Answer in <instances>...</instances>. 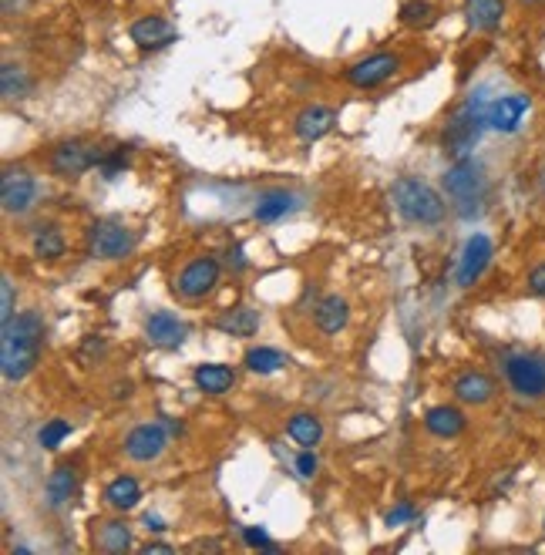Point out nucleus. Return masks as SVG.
<instances>
[{"instance_id":"nucleus-1","label":"nucleus","mask_w":545,"mask_h":555,"mask_svg":"<svg viewBox=\"0 0 545 555\" xmlns=\"http://www.w3.org/2000/svg\"><path fill=\"white\" fill-rule=\"evenodd\" d=\"M44 347V320L34 310L17 313L14 320L4 323V337H0V367L11 384L24 381L34 374Z\"/></svg>"},{"instance_id":"nucleus-2","label":"nucleus","mask_w":545,"mask_h":555,"mask_svg":"<svg viewBox=\"0 0 545 555\" xmlns=\"http://www.w3.org/2000/svg\"><path fill=\"white\" fill-rule=\"evenodd\" d=\"M485 128H488V101L482 95H471L448 118L445 135H441V148H445V155H451V159H465L471 148L478 145Z\"/></svg>"},{"instance_id":"nucleus-3","label":"nucleus","mask_w":545,"mask_h":555,"mask_svg":"<svg viewBox=\"0 0 545 555\" xmlns=\"http://www.w3.org/2000/svg\"><path fill=\"white\" fill-rule=\"evenodd\" d=\"M394 206L414 226H438L448 212L438 189H431L428 182L414 179V175H404V179L394 182Z\"/></svg>"},{"instance_id":"nucleus-4","label":"nucleus","mask_w":545,"mask_h":555,"mask_svg":"<svg viewBox=\"0 0 545 555\" xmlns=\"http://www.w3.org/2000/svg\"><path fill=\"white\" fill-rule=\"evenodd\" d=\"M445 192L448 199L455 202L458 216L471 219L485 202V169L475 159H458L451 169L445 172Z\"/></svg>"},{"instance_id":"nucleus-5","label":"nucleus","mask_w":545,"mask_h":555,"mask_svg":"<svg viewBox=\"0 0 545 555\" xmlns=\"http://www.w3.org/2000/svg\"><path fill=\"white\" fill-rule=\"evenodd\" d=\"M132 249H135V236H132V229L122 226V222L101 219L88 229V256L91 259H105V263H112V259H125Z\"/></svg>"},{"instance_id":"nucleus-6","label":"nucleus","mask_w":545,"mask_h":555,"mask_svg":"<svg viewBox=\"0 0 545 555\" xmlns=\"http://www.w3.org/2000/svg\"><path fill=\"white\" fill-rule=\"evenodd\" d=\"M505 377L512 391L525 401H539L545 397V360L532 354H512L505 357Z\"/></svg>"},{"instance_id":"nucleus-7","label":"nucleus","mask_w":545,"mask_h":555,"mask_svg":"<svg viewBox=\"0 0 545 555\" xmlns=\"http://www.w3.org/2000/svg\"><path fill=\"white\" fill-rule=\"evenodd\" d=\"M401 71V58L397 54H371V58H360L347 68L344 78L360 91H371L384 81H391L394 74Z\"/></svg>"},{"instance_id":"nucleus-8","label":"nucleus","mask_w":545,"mask_h":555,"mask_svg":"<svg viewBox=\"0 0 545 555\" xmlns=\"http://www.w3.org/2000/svg\"><path fill=\"white\" fill-rule=\"evenodd\" d=\"M38 199V179L24 169H7L0 179V202H4L7 216H24Z\"/></svg>"},{"instance_id":"nucleus-9","label":"nucleus","mask_w":545,"mask_h":555,"mask_svg":"<svg viewBox=\"0 0 545 555\" xmlns=\"http://www.w3.org/2000/svg\"><path fill=\"white\" fill-rule=\"evenodd\" d=\"M219 273H223L219 259H212V256L192 259L186 270L179 273V280H175V293L186 296V300H202V296L212 293V286L219 283Z\"/></svg>"},{"instance_id":"nucleus-10","label":"nucleus","mask_w":545,"mask_h":555,"mask_svg":"<svg viewBox=\"0 0 545 555\" xmlns=\"http://www.w3.org/2000/svg\"><path fill=\"white\" fill-rule=\"evenodd\" d=\"M101 148L88 145V142H61L51 148V169L58 175H85L88 169H95V165H101Z\"/></svg>"},{"instance_id":"nucleus-11","label":"nucleus","mask_w":545,"mask_h":555,"mask_svg":"<svg viewBox=\"0 0 545 555\" xmlns=\"http://www.w3.org/2000/svg\"><path fill=\"white\" fill-rule=\"evenodd\" d=\"M165 448H169V434H165L162 424H138L125 438V455L138 461V465L159 461L165 455Z\"/></svg>"},{"instance_id":"nucleus-12","label":"nucleus","mask_w":545,"mask_h":555,"mask_svg":"<svg viewBox=\"0 0 545 555\" xmlns=\"http://www.w3.org/2000/svg\"><path fill=\"white\" fill-rule=\"evenodd\" d=\"M488 263H492V239L485 233H475L465 243V253L458 259V273H455L458 286H475L485 276Z\"/></svg>"},{"instance_id":"nucleus-13","label":"nucleus","mask_w":545,"mask_h":555,"mask_svg":"<svg viewBox=\"0 0 545 555\" xmlns=\"http://www.w3.org/2000/svg\"><path fill=\"white\" fill-rule=\"evenodd\" d=\"M525 115H529V98L525 95L495 98L492 105H488V128H495V132H502V135H512L522 128Z\"/></svg>"},{"instance_id":"nucleus-14","label":"nucleus","mask_w":545,"mask_h":555,"mask_svg":"<svg viewBox=\"0 0 545 555\" xmlns=\"http://www.w3.org/2000/svg\"><path fill=\"white\" fill-rule=\"evenodd\" d=\"M145 337H149L155 347L175 350V347L186 344L189 327L179 317H175V313L159 310V313H149V320H145Z\"/></svg>"},{"instance_id":"nucleus-15","label":"nucleus","mask_w":545,"mask_h":555,"mask_svg":"<svg viewBox=\"0 0 545 555\" xmlns=\"http://www.w3.org/2000/svg\"><path fill=\"white\" fill-rule=\"evenodd\" d=\"M337 125V111L327 105H307L293 118V132L300 142H320L323 135H330Z\"/></svg>"},{"instance_id":"nucleus-16","label":"nucleus","mask_w":545,"mask_h":555,"mask_svg":"<svg viewBox=\"0 0 545 555\" xmlns=\"http://www.w3.org/2000/svg\"><path fill=\"white\" fill-rule=\"evenodd\" d=\"M128 34H132V41L138 44V48H145V51L169 48V44L175 41V27L165 21V17H159V14L138 17Z\"/></svg>"},{"instance_id":"nucleus-17","label":"nucleus","mask_w":545,"mask_h":555,"mask_svg":"<svg viewBox=\"0 0 545 555\" xmlns=\"http://www.w3.org/2000/svg\"><path fill=\"white\" fill-rule=\"evenodd\" d=\"M455 397L461 404H475L482 407L495 397V381L482 370H465V374L455 377Z\"/></svg>"},{"instance_id":"nucleus-18","label":"nucleus","mask_w":545,"mask_h":555,"mask_svg":"<svg viewBox=\"0 0 545 555\" xmlns=\"http://www.w3.org/2000/svg\"><path fill=\"white\" fill-rule=\"evenodd\" d=\"M468 27L478 34H492L505 21V0H465Z\"/></svg>"},{"instance_id":"nucleus-19","label":"nucleus","mask_w":545,"mask_h":555,"mask_svg":"<svg viewBox=\"0 0 545 555\" xmlns=\"http://www.w3.org/2000/svg\"><path fill=\"white\" fill-rule=\"evenodd\" d=\"M424 428H428L434 438H458L465 431V414L451 404H438L424 414Z\"/></svg>"},{"instance_id":"nucleus-20","label":"nucleus","mask_w":545,"mask_h":555,"mask_svg":"<svg viewBox=\"0 0 545 555\" xmlns=\"http://www.w3.org/2000/svg\"><path fill=\"white\" fill-rule=\"evenodd\" d=\"M95 549L98 552H108V555H122L132 549V529H128L125 522H98L95 525Z\"/></svg>"},{"instance_id":"nucleus-21","label":"nucleus","mask_w":545,"mask_h":555,"mask_svg":"<svg viewBox=\"0 0 545 555\" xmlns=\"http://www.w3.org/2000/svg\"><path fill=\"white\" fill-rule=\"evenodd\" d=\"M78 488V475L71 465H58L48 475V481H44V498H48L51 508H61L71 502V495H75Z\"/></svg>"},{"instance_id":"nucleus-22","label":"nucleus","mask_w":545,"mask_h":555,"mask_svg":"<svg viewBox=\"0 0 545 555\" xmlns=\"http://www.w3.org/2000/svg\"><path fill=\"white\" fill-rule=\"evenodd\" d=\"M313 320H317V327L323 333H340L347 327V320H350V307H347V300H340V296H323V300L317 303V310H313Z\"/></svg>"},{"instance_id":"nucleus-23","label":"nucleus","mask_w":545,"mask_h":555,"mask_svg":"<svg viewBox=\"0 0 545 555\" xmlns=\"http://www.w3.org/2000/svg\"><path fill=\"white\" fill-rule=\"evenodd\" d=\"M192 381H196V387L202 394L219 397L236 384V374H233V367H226V364H202V367H196Z\"/></svg>"},{"instance_id":"nucleus-24","label":"nucleus","mask_w":545,"mask_h":555,"mask_svg":"<svg viewBox=\"0 0 545 555\" xmlns=\"http://www.w3.org/2000/svg\"><path fill=\"white\" fill-rule=\"evenodd\" d=\"M293 192H286V189H266L260 192V199H256V206H253V219L256 222H276V219H283L286 212L293 209Z\"/></svg>"},{"instance_id":"nucleus-25","label":"nucleus","mask_w":545,"mask_h":555,"mask_svg":"<svg viewBox=\"0 0 545 555\" xmlns=\"http://www.w3.org/2000/svg\"><path fill=\"white\" fill-rule=\"evenodd\" d=\"M105 502L115 508V512H132V508L142 502V488L132 475H118L112 485L105 488Z\"/></svg>"},{"instance_id":"nucleus-26","label":"nucleus","mask_w":545,"mask_h":555,"mask_svg":"<svg viewBox=\"0 0 545 555\" xmlns=\"http://www.w3.org/2000/svg\"><path fill=\"white\" fill-rule=\"evenodd\" d=\"M286 434H290L297 444H303V448H317L320 438H323V424H320L317 414L300 411V414H290V421H286Z\"/></svg>"},{"instance_id":"nucleus-27","label":"nucleus","mask_w":545,"mask_h":555,"mask_svg":"<svg viewBox=\"0 0 545 555\" xmlns=\"http://www.w3.org/2000/svg\"><path fill=\"white\" fill-rule=\"evenodd\" d=\"M216 327L223 333H229V337H253V333L260 330V313L249 310V307L226 310L223 317L216 320Z\"/></svg>"},{"instance_id":"nucleus-28","label":"nucleus","mask_w":545,"mask_h":555,"mask_svg":"<svg viewBox=\"0 0 545 555\" xmlns=\"http://www.w3.org/2000/svg\"><path fill=\"white\" fill-rule=\"evenodd\" d=\"M243 364L253 370V374H276V370L286 367V354H280L276 347H249Z\"/></svg>"},{"instance_id":"nucleus-29","label":"nucleus","mask_w":545,"mask_h":555,"mask_svg":"<svg viewBox=\"0 0 545 555\" xmlns=\"http://www.w3.org/2000/svg\"><path fill=\"white\" fill-rule=\"evenodd\" d=\"M0 91H4V98H24L31 91V78H27L24 68L7 61L4 71H0Z\"/></svg>"},{"instance_id":"nucleus-30","label":"nucleus","mask_w":545,"mask_h":555,"mask_svg":"<svg viewBox=\"0 0 545 555\" xmlns=\"http://www.w3.org/2000/svg\"><path fill=\"white\" fill-rule=\"evenodd\" d=\"M397 17H401V24H408V27H431L434 7L428 4V0H404Z\"/></svg>"},{"instance_id":"nucleus-31","label":"nucleus","mask_w":545,"mask_h":555,"mask_svg":"<svg viewBox=\"0 0 545 555\" xmlns=\"http://www.w3.org/2000/svg\"><path fill=\"white\" fill-rule=\"evenodd\" d=\"M34 256H38V259L64 256V236L58 233V229H41V233L34 236Z\"/></svg>"},{"instance_id":"nucleus-32","label":"nucleus","mask_w":545,"mask_h":555,"mask_svg":"<svg viewBox=\"0 0 545 555\" xmlns=\"http://www.w3.org/2000/svg\"><path fill=\"white\" fill-rule=\"evenodd\" d=\"M68 434H71V424L64 421V418H54V421H48V424L41 428L38 441H41V448L54 451V448H61V441L68 438Z\"/></svg>"},{"instance_id":"nucleus-33","label":"nucleus","mask_w":545,"mask_h":555,"mask_svg":"<svg viewBox=\"0 0 545 555\" xmlns=\"http://www.w3.org/2000/svg\"><path fill=\"white\" fill-rule=\"evenodd\" d=\"M98 169H101V175H105V179H115L118 172L128 169V155H125V148H118V152L105 155V159H101Z\"/></svg>"},{"instance_id":"nucleus-34","label":"nucleus","mask_w":545,"mask_h":555,"mask_svg":"<svg viewBox=\"0 0 545 555\" xmlns=\"http://www.w3.org/2000/svg\"><path fill=\"white\" fill-rule=\"evenodd\" d=\"M0 293H4V313H0V320H14V280L11 276H4L0 280Z\"/></svg>"},{"instance_id":"nucleus-35","label":"nucleus","mask_w":545,"mask_h":555,"mask_svg":"<svg viewBox=\"0 0 545 555\" xmlns=\"http://www.w3.org/2000/svg\"><path fill=\"white\" fill-rule=\"evenodd\" d=\"M243 539H246V545H253V549H276V545L270 542V535H266L263 529H243Z\"/></svg>"},{"instance_id":"nucleus-36","label":"nucleus","mask_w":545,"mask_h":555,"mask_svg":"<svg viewBox=\"0 0 545 555\" xmlns=\"http://www.w3.org/2000/svg\"><path fill=\"white\" fill-rule=\"evenodd\" d=\"M297 471H300V478L317 475V455H313V451H300V455H297Z\"/></svg>"},{"instance_id":"nucleus-37","label":"nucleus","mask_w":545,"mask_h":555,"mask_svg":"<svg viewBox=\"0 0 545 555\" xmlns=\"http://www.w3.org/2000/svg\"><path fill=\"white\" fill-rule=\"evenodd\" d=\"M529 290H532L535 296H545V263L535 266V270L529 273Z\"/></svg>"},{"instance_id":"nucleus-38","label":"nucleus","mask_w":545,"mask_h":555,"mask_svg":"<svg viewBox=\"0 0 545 555\" xmlns=\"http://www.w3.org/2000/svg\"><path fill=\"white\" fill-rule=\"evenodd\" d=\"M411 515H414V508H411L408 502H404L401 508H394V512L387 515V525H401V522H408Z\"/></svg>"},{"instance_id":"nucleus-39","label":"nucleus","mask_w":545,"mask_h":555,"mask_svg":"<svg viewBox=\"0 0 545 555\" xmlns=\"http://www.w3.org/2000/svg\"><path fill=\"white\" fill-rule=\"evenodd\" d=\"M142 552H145V555H152V552H172V545H165V542H149Z\"/></svg>"},{"instance_id":"nucleus-40","label":"nucleus","mask_w":545,"mask_h":555,"mask_svg":"<svg viewBox=\"0 0 545 555\" xmlns=\"http://www.w3.org/2000/svg\"><path fill=\"white\" fill-rule=\"evenodd\" d=\"M145 525H149V532H165L162 529V518H155V515H145Z\"/></svg>"},{"instance_id":"nucleus-41","label":"nucleus","mask_w":545,"mask_h":555,"mask_svg":"<svg viewBox=\"0 0 545 555\" xmlns=\"http://www.w3.org/2000/svg\"><path fill=\"white\" fill-rule=\"evenodd\" d=\"M519 4H522V7H542L545 0H519Z\"/></svg>"},{"instance_id":"nucleus-42","label":"nucleus","mask_w":545,"mask_h":555,"mask_svg":"<svg viewBox=\"0 0 545 555\" xmlns=\"http://www.w3.org/2000/svg\"><path fill=\"white\" fill-rule=\"evenodd\" d=\"M542 532H545V518H542Z\"/></svg>"}]
</instances>
